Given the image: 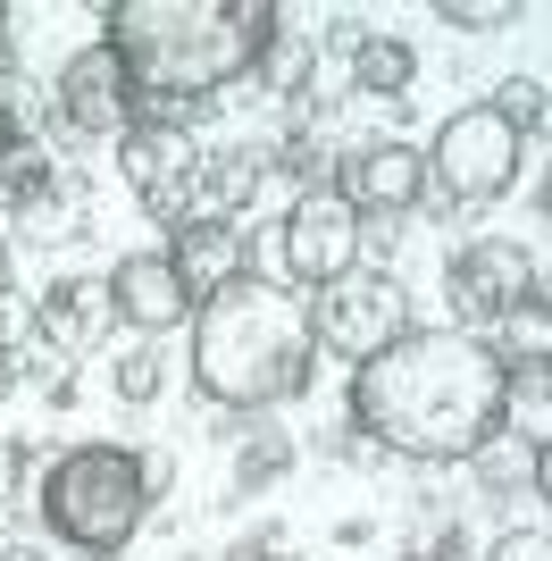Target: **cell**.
<instances>
[{"label":"cell","mask_w":552,"mask_h":561,"mask_svg":"<svg viewBox=\"0 0 552 561\" xmlns=\"http://www.w3.org/2000/svg\"><path fill=\"white\" fill-rule=\"evenodd\" d=\"M510 369L469 328H402L386 352L352 369V436L402 461H469L503 436Z\"/></svg>","instance_id":"1"},{"label":"cell","mask_w":552,"mask_h":561,"mask_svg":"<svg viewBox=\"0 0 552 561\" xmlns=\"http://www.w3.org/2000/svg\"><path fill=\"white\" fill-rule=\"evenodd\" d=\"M268 0H110L101 9V43L126 59L135 110L176 117L184 101L202 110L209 93H227L234 76H252L260 43L276 34Z\"/></svg>","instance_id":"2"},{"label":"cell","mask_w":552,"mask_h":561,"mask_svg":"<svg viewBox=\"0 0 552 561\" xmlns=\"http://www.w3.org/2000/svg\"><path fill=\"white\" fill-rule=\"evenodd\" d=\"M319 360L310 294L276 277H234L193 310V386L234 420H268L276 402H294Z\"/></svg>","instance_id":"3"},{"label":"cell","mask_w":552,"mask_h":561,"mask_svg":"<svg viewBox=\"0 0 552 561\" xmlns=\"http://www.w3.org/2000/svg\"><path fill=\"white\" fill-rule=\"evenodd\" d=\"M168 486V453H126V445H76L43 469V528L92 561H117L135 545L151 494Z\"/></svg>","instance_id":"4"},{"label":"cell","mask_w":552,"mask_h":561,"mask_svg":"<svg viewBox=\"0 0 552 561\" xmlns=\"http://www.w3.org/2000/svg\"><path fill=\"white\" fill-rule=\"evenodd\" d=\"M519 185V135H510L503 117L485 110H452L436 126V151H427V193H436V210L460 218V210H485V202H503Z\"/></svg>","instance_id":"5"},{"label":"cell","mask_w":552,"mask_h":561,"mask_svg":"<svg viewBox=\"0 0 552 561\" xmlns=\"http://www.w3.org/2000/svg\"><path fill=\"white\" fill-rule=\"evenodd\" d=\"M360 252H368V227H360V210H352L335 185L301 193L294 210L276 218V277L294 285V294H319V285L352 277Z\"/></svg>","instance_id":"6"},{"label":"cell","mask_w":552,"mask_h":561,"mask_svg":"<svg viewBox=\"0 0 552 561\" xmlns=\"http://www.w3.org/2000/svg\"><path fill=\"white\" fill-rule=\"evenodd\" d=\"M444 294H452V310L469 319V328H503V319H519V310L544 302V268H536L510 234H478V243L452 252Z\"/></svg>","instance_id":"7"},{"label":"cell","mask_w":552,"mask_h":561,"mask_svg":"<svg viewBox=\"0 0 552 561\" xmlns=\"http://www.w3.org/2000/svg\"><path fill=\"white\" fill-rule=\"evenodd\" d=\"M310 328H319L326 352L368 360V352H386L393 335L411 328V294H402L386 268H352V277H335V285L310 294Z\"/></svg>","instance_id":"8"},{"label":"cell","mask_w":552,"mask_h":561,"mask_svg":"<svg viewBox=\"0 0 552 561\" xmlns=\"http://www.w3.org/2000/svg\"><path fill=\"white\" fill-rule=\"evenodd\" d=\"M117 168H126V193H135L151 218H193V176H202V151L176 117H135L117 135Z\"/></svg>","instance_id":"9"},{"label":"cell","mask_w":552,"mask_h":561,"mask_svg":"<svg viewBox=\"0 0 552 561\" xmlns=\"http://www.w3.org/2000/svg\"><path fill=\"white\" fill-rule=\"evenodd\" d=\"M50 110L68 135H126L135 126V84H126V59L110 43H84L59 59V84H50Z\"/></svg>","instance_id":"10"},{"label":"cell","mask_w":552,"mask_h":561,"mask_svg":"<svg viewBox=\"0 0 552 561\" xmlns=\"http://www.w3.org/2000/svg\"><path fill=\"white\" fill-rule=\"evenodd\" d=\"M0 185H9V234H34V243L84 234V176L76 168H50L43 151H25L18 168H0Z\"/></svg>","instance_id":"11"},{"label":"cell","mask_w":552,"mask_h":561,"mask_svg":"<svg viewBox=\"0 0 552 561\" xmlns=\"http://www.w3.org/2000/svg\"><path fill=\"white\" fill-rule=\"evenodd\" d=\"M352 202V210H377V218H411L418 202H427V151H411V142H360L344 160V185H335Z\"/></svg>","instance_id":"12"},{"label":"cell","mask_w":552,"mask_h":561,"mask_svg":"<svg viewBox=\"0 0 552 561\" xmlns=\"http://www.w3.org/2000/svg\"><path fill=\"white\" fill-rule=\"evenodd\" d=\"M110 328H117L110 277H59L50 294H34V335L50 344V360H76V352L110 344Z\"/></svg>","instance_id":"13"},{"label":"cell","mask_w":552,"mask_h":561,"mask_svg":"<svg viewBox=\"0 0 552 561\" xmlns=\"http://www.w3.org/2000/svg\"><path fill=\"white\" fill-rule=\"evenodd\" d=\"M110 302H117V319L142 328V335H168V328L193 319V294H184V277L168 268V252H126L110 268Z\"/></svg>","instance_id":"14"},{"label":"cell","mask_w":552,"mask_h":561,"mask_svg":"<svg viewBox=\"0 0 552 561\" xmlns=\"http://www.w3.org/2000/svg\"><path fill=\"white\" fill-rule=\"evenodd\" d=\"M168 268L184 277V294L202 310L218 285L243 277V227H234V218H176V227H168Z\"/></svg>","instance_id":"15"},{"label":"cell","mask_w":552,"mask_h":561,"mask_svg":"<svg viewBox=\"0 0 552 561\" xmlns=\"http://www.w3.org/2000/svg\"><path fill=\"white\" fill-rule=\"evenodd\" d=\"M285 469H294V436L268 420H243V436H234V503L285 486Z\"/></svg>","instance_id":"16"},{"label":"cell","mask_w":552,"mask_h":561,"mask_svg":"<svg viewBox=\"0 0 552 561\" xmlns=\"http://www.w3.org/2000/svg\"><path fill=\"white\" fill-rule=\"evenodd\" d=\"M260 193V151H209L193 176V218H234Z\"/></svg>","instance_id":"17"},{"label":"cell","mask_w":552,"mask_h":561,"mask_svg":"<svg viewBox=\"0 0 552 561\" xmlns=\"http://www.w3.org/2000/svg\"><path fill=\"white\" fill-rule=\"evenodd\" d=\"M418 76V50L402 43V34H360L352 43V84H360L368 101H402Z\"/></svg>","instance_id":"18"},{"label":"cell","mask_w":552,"mask_h":561,"mask_svg":"<svg viewBox=\"0 0 552 561\" xmlns=\"http://www.w3.org/2000/svg\"><path fill=\"white\" fill-rule=\"evenodd\" d=\"M310 68H319L310 34H285V25H276L268 43H260V59H252L260 93H276V101H301V93H310Z\"/></svg>","instance_id":"19"},{"label":"cell","mask_w":552,"mask_h":561,"mask_svg":"<svg viewBox=\"0 0 552 561\" xmlns=\"http://www.w3.org/2000/svg\"><path fill=\"white\" fill-rule=\"evenodd\" d=\"M326 142L310 135V126H294V135H276L268 151H260V176H285V185H301V193H319L326 185Z\"/></svg>","instance_id":"20"},{"label":"cell","mask_w":552,"mask_h":561,"mask_svg":"<svg viewBox=\"0 0 552 561\" xmlns=\"http://www.w3.org/2000/svg\"><path fill=\"white\" fill-rule=\"evenodd\" d=\"M34 84L25 76H0V168H18L25 151H34Z\"/></svg>","instance_id":"21"},{"label":"cell","mask_w":552,"mask_h":561,"mask_svg":"<svg viewBox=\"0 0 552 561\" xmlns=\"http://www.w3.org/2000/svg\"><path fill=\"white\" fill-rule=\"evenodd\" d=\"M544 101H552V93H544V76H510V84L485 101V110L503 117L510 135H519V126H528V135H544Z\"/></svg>","instance_id":"22"},{"label":"cell","mask_w":552,"mask_h":561,"mask_svg":"<svg viewBox=\"0 0 552 561\" xmlns=\"http://www.w3.org/2000/svg\"><path fill=\"white\" fill-rule=\"evenodd\" d=\"M110 386H117V402H160V386H168V360L151 344H135L126 360L110 369Z\"/></svg>","instance_id":"23"},{"label":"cell","mask_w":552,"mask_h":561,"mask_svg":"<svg viewBox=\"0 0 552 561\" xmlns=\"http://www.w3.org/2000/svg\"><path fill=\"white\" fill-rule=\"evenodd\" d=\"M494 352H503V369H510V360H528V369H536V360L552 352V319H544V302L519 310V319H503V344H494Z\"/></svg>","instance_id":"24"},{"label":"cell","mask_w":552,"mask_h":561,"mask_svg":"<svg viewBox=\"0 0 552 561\" xmlns=\"http://www.w3.org/2000/svg\"><path fill=\"white\" fill-rule=\"evenodd\" d=\"M436 18L460 34H494V25H519V0H436Z\"/></svg>","instance_id":"25"},{"label":"cell","mask_w":552,"mask_h":561,"mask_svg":"<svg viewBox=\"0 0 552 561\" xmlns=\"http://www.w3.org/2000/svg\"><path fill=\"white\" fill-rule=\"evenodd\" d=\"M25 335H34V302H25L18 285H0V360H9Z\"/></svg>","instance_id":"26"},{"label":"cell","mask_w":552,"mask_h":561,"mask_svg":"<svg viewBox=\"0 0 552 561\" xmlns=\"http://www.w3.org/2000/svg\"><path fill=\"white\" fill-rule=\"evenodd\" d=\"M485 561H552V537H544V528H503Z\"/></svg>","instance_id":"27"},{"label":"cell","mask_w":552,"mask_h":561,"mask_svg":"<svg viewBox=\"0 0 552 561\" xmlns=\"http://www.w3.org/2000/svg\"><path fill=\"white\" fill-rule=\"evenodd\" d=\"M18 486H25V445L0 436V503H18Z\"/></svg>","instance_id":"28"},{"label":"cell","mask_w":552,"mask_h":561,"mask_svg":"<svg viewBox=\"0 0 552 561\" xmlns=\"http://www.w3.org/2000/svg\"><path fill=\"white\" fill-rule=\"evenodd\" d=\"M0 285H9V218H0Z\"/></svg>","instance_id":"29"},{"label":"cell","mask_w":552,"mask_h":561,"mask_svg":"<svg viewBox=\"0 0 552 561\" xmlns=\"http://www.w3.org/2000/svg\"><path fill=\"white\" fill-rule=\"evenodd\" d=\"M0 76H9V9H0Z\"/></svg>","instance_id":"30"},{"label":"cell","mask_w":552,"mask_h":561,"mask_svg":"<svg viewBox=\"0 0 552 561\" xmlns=\"http://www.w3.org/2000/svg\"><path fill=\"white\" fill-rule=\"evenodd\" d=\"M117 561H126V553H117Z\"/></svg>","instance_id":"31"},{"label":"cell","mask_w":552,"mask_h":561,"mask_svg":"<svg viewBox=\"0 0 552 561\" xmlns=\"http://www.w3.org/2000/svg\"><path fill=\"white\" fill-rule=\"evenodd\" d=\"M411 561H418V553H411Z\"/></svg>","instance_id":"32"}]
</instances>
